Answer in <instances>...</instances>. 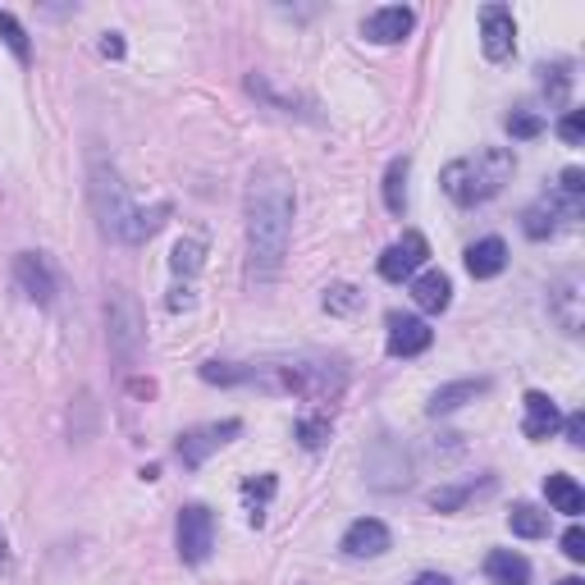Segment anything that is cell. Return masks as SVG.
Wrapping results in <instances>:
<instances>
[{
	"label": "cell",
	"instance_id": "1",
	"mask_svg": "<svg viewBox=\"0 0 585 585\" xmlns=\"http://www.w3.org/2000/svg\"><path fill=\"white\" fill-rule=\"evenodd\" d=\"M297 193L284 165H257L248 178V274L270 280L289 257Z\"/></svg>",
	"mask_w": 585,
	"mask_h": 585
},
{
	"label": "cell",
	"instance_id": "2",
	"mask_svg": "<svg viewBox=\"0 0 585 585\" xmlns=\"http://www.w3.org/2000/svg\"><path fill=\"white\" fill-rule=\"evenodd\" d=\"M87 193H91V210H97V220L110 238L119 242H147L165 220H170V202H156V206H138L124 188V178L119 170L101 156H91V174H87Z\"/></svg>",
	"mask_w": 585,
	"mask_h": 585
},
{
	"label": "cell",
	"instance_id": "3",
	"mask_svg": "<svg viewBox=\"0 0 585 585\" xmlns=\"http://www.w3.org/2000/svg\"><path fill=\"white\" fill-rule=\"evenodd\" d=\"M517 161L508 147H480L476 156H462V161H448L444 174H440V188L457 202V206H476V202H489L503 183L512 178Z\"/></svg>",
	"mask_w": 585,
	"mask_h": 585
},
{
	"label": "cell",
	"instance_id": "4",
	"mask_svg": "<svg viewBox=\"0 0 585 585\" xmlns=\"http://www.w3.org/2000/svg\"><path fill=\"white\" fill-rule=\"evenodd\" d=\"M576 220H581V197H563L559 188H553V193H544L540 202L527 206V215H521V229H527L531 242H544V238L563 234Z\"/></svg>",
	"mask_w": 585,
	"mask_h": 585
},
{
	"label": "cell",
	"instance_id": "5",
	"mask_svg": "<svg viewBox=\"0 0 585 585\" xmlns=\"http://www.w3.org/2000/svg\"><path fill=\"white\" fill-rule=\"evenodd\" d=\"M242 435V421H210V425H197V430H188V435H178V444H174V457L183 462L188 472H197V467H206V457L210 453H220L225 444H234Z\"/></svg>",
	"mask_w": 585,
	"mask_h": 585
},
{
	"label": "cell",
	"instance_id": "6",
	"mask_svg": "<svg viewBox=\"0 0 585 585\" xmlns=\"http://www.w3.org/2000/svg\"><path fill=\"white\" fill-rule=\"evenodd\" d=\"M110 348L119 361H133L147 344V329H142V312H138V302L124 293V289H115L110 293Z\"/></svg>",
	"mask_w": 585,
	"mask_h": 585
},
{
	"label": "cell",
	"instance_id": "7",
	"mask_svg": "<svg viewBox=\"0 0 585 585\" xmlns=\"http://www.w3.org/2000/svg\"><path fill=\"white\" fill-rule=\"evenodd\" d=\"M215 549V512L206 503H188L178 512V559L183 563H206Z\"/></svg>",
	"mask_w": 585,
	"mask_h": 585
},
{
	"label": "cell",
	"instance_id": "8",
	"mask_svg": "<svg viewBox=\"0 0 585 585\" xmlns=\"http://www.w3.org/2000/svg\"><path fill=\"white\" fill-rule=\"evenodd\" d=\"M366 476H371L376 489H403L412 485V457L398 440H376V448L366 453Z\"/></svg>",
	"mask_w": 585,
	"mask_h": 585
},
{
	"label": "cell",
	"instance_id": "9",
	"mask_svg": "<svg viewBox=\"0 0 585 585\" xmlns=\"http://www.w3.org/2000/svg\"><path fill=\"white\" fill-rule=\"evenodd\" d=\"M425 261H430V242H425V234L408 229L403 238L393 242V248H384V257H380V274H384L389 284H403V280H412V274H416Z\"/></svg>",
	"mask_w": 585,
	"mask_h": 585
},
{
	"label": "cell",
	"instance_id": "10",
	"mask_svg": "<svg viewBox=\"0 0 585 585\" xmlns=\"http://www.w3.org/2000/svg\"><path fill=\"white\" fill-rule=\"evenodd\" d=\"M480 51H485V59H495V65H503V59L517 51V19L508 6L480 10Z\"/></svg>",
	"mask_w": 585,
	"mask_h": 585
},
{
	"label": "cell",
	"instance_id": "11",
	"mask_svg": "<svg viewBox=\"0 0 585 585\" xmlns=\"http://www.w3.org/2000/svg\"><path fill=\"white\" fill-rule=\"evenodd\" d=\"M14 284H19V293L33 302V306H51L55 293H59L55 274H51V266H46V257H37V252H19V257H14Z\"/></svg>",
	"mask_w": 585,
	"mask_h": 585
},
{
	"label": "cell",
	"instance_id": "12",
	"mask_svg": "<svg viewBox=\"0 0 585 585\" xmlns=\"http://www.w3.org/2000/svg\"><path fill=\"white\" fill-rule=\"evenodd\" d=\"M412 28H416V14L408 6H384V10L361 19V37L376 42V46H393V42H403Z\"/></svg>",
	"mask_w": 585,
	"mask_h": 585
},
{
	"label": "cell",
	"instance_id": "13",
	"mask_svg": "<svg viewBox=\"0 0 585 585\" xmlns=\"http://www.w3.org/2000/svg\"><path fill=\"white\" fill-rule=\"evenodd\" d=\"M389 544H393V535H389V527L380 517H357L344 531V540H338V549H344L348 559H380Z\"/></svg>",
	"mask_w": 585,
	"mask_h": 585
},
{
	"label": "cell",
	"instance_id": "14",
	"mask_svg": "<svg viewBox=\"0 0 585 585\" xmlns=\"http://www.w3.org/2000/svg\"><path fill=\"white\" fill-rule=\"evenodd\" d=\"M430 338H435V329H430L421 316H389V338H384V348L389 357H421L430 348Z\"/></svg>",
	"mask_w": 585,
	"mask_h": 585
},
{
	"label": "cell",
	"instance_id": "15",
	"mask_svg": "<svg viewBox=\"0 0 585 585\" xmlns=\"http://www.w3.org/2000/svg\"><path fill=\"white\" fill-rule=\"evenodd\" d=\"M559 425H563L559 403H553L549 393L531 389L527 393V421H521V435H527V440H553V435H559Z\"/></svg>",
	"mask_w": 585,
	"mask_h": 585
},
{
	"label": "cell",
	"instance_id": "16",
	"mask_svg": "<svg viewBox=\"0 0 585 585\" xmlns=\"http://www.w3.org/2000/svg\"><path fill=\"white\" fill-rule=\"evenodd\" d=\"M412 302L421 306V312H430V316L448 312V302H453V280H448L444 270H425V274H416V280H412Z\"/></svg>",
	"mask_w": 585,
	"mask_h": 585
},
{
	"label": "cell",
	"instance_id": "17",
	"mask_svg": "<svg viewBox=\"0 0 585 585\" xmlns=\"http://www.w3.org/2000/svg\"><path fill=\"white\" fill-rule=\"evenodd\" d=\"M489 389V380H453V384H440L435 393H430L425 412L430 416H444V412H457L462 403H476V398Z\"/></svg>",
	"mask_w": 585,
	"mask_h": 585
},
{
	"label": "cell",
	"instance_id": "18",
	"mask_svg": "<svg viewBox=\"0 0 585 585\" xmlns=\"http://www.w3.org/2000/svg\"><path fill=\"white\" fill-rule=\"evenodd\" d=\"M549 306H553V316H559V325L567 334H581V274H567V280L553 284Z\"/></svg>",
	"mask_w": 585,
	"mask_h": 585
},
{
	"label": "cell",
	"instance_id": "19",
	"mask_svg": "<svg viewBox=\"0 0 585 585\" xmlns=\"http://www.w3.org/2000/svg\"><path fill=\"white\" fill-rule=\"evenodd\" d=\"M503 266H508L503 238H480V242L467 248V274H472V280H495Z\"/></svg>",
	"mask_w": 585,
	"mask_h": 585
},
{
	"label": "cell",
	"instance_id": "20",
	"mask_svg": "<svg viewBox=\"0 0 585 585\" xmlns=\"http://www.w3.org/2000/svg\"><path fill=\"white\" fill-rule=\"evenodd\" d=\"M485 576L495 585H531V563L521 559V553H512V549H495L485 559Z\"/></svg>",
	"mask_w": 585,
	"mask_h": 585
},
{
	"label": "cell",
	"instance_id": "21",
	"mask_svg": "<svg viewBox=\"0 0 585 585\" xmlns=\"http://www.w3.org/2000/svg\"><path fill=\"white\" fill-rule=\"evenodd\" d=\"M544 499H549V508H553V512H567V517H576V512L585 508L581 485H576L572 476H563V472H553V476L544 480Z\"/></svg>",
	"mask_w": 585,
	"mask_h": 585
},
{
	"label": "cell",
	"instance_id": "22",
	"mask_svg": "<svg viewBox=\"0 0 585 585\" xmlns=\"http://www.w3.org/2000/svg\"><path fill=\"white\" fill-rule=\"evenodd\" d=\"M408 170H412L408 156H393L389 170H384V206H389V215L408 210Z\"/></svg>",
	"mask_w": 585,
	"mask_h": 585
},
{
	"label": "cell",
	"instance_id": "23",
	"mask_svg": "<svg viewBox=\"0 0 585 585\" xmlns=\"http://www.w3.org/2000/svg\"><path fill=\"white\" fill-rule=\"evenodd\" d=\"M508 527H512V535H521V540H540V535H549V512H540L535 503H512Z\"/></svg>",
	"mask_w": 585,
	"mask_h": 585
},
{
	"label": "cell",
	"instance_id": "24",
	"mask_svg": "<svg viewBox=\"0 0 585 585\" xmlns=\"http://www.w3.org/2000/svg\"><path fill=\"white\" fill-rule=\"evenodd\" d=\"M476 495V480H462V485H440V489H430V508L435 512H457L462 503H467Z\"/></svg>",
	"mask_w": 585,
	"mask_h": 585
},
{
	"label": "cell",
	"instance_id": "25",
	"mask_svg": "<svg viewBox=\"0 0 585 585\" xmlns=\"http://www.w3.org/2000/svg\"><path fill=\"white\" fill-rule=\"evenodd\" d=\"M361 289H353V284H329L325 289V312L329 316H353V312H361Z\"/></svg>",
	"mask_w": 585,
	"mask_h": 585
},
{
	"label": "cell",
	"instance_id": "26",
	"mask_svg": "<svg viewBox=\"0 0 585 585\" xmlns=\"http://www.w3.org/2000/svg\"><path fill=\"white\" fill-rule=\"evenodd\" d=\"M274 495V476H261V480H248L242 485V499H248V521L252 527H266V499Z\"/></svg>",
	"mask_w": 585,
	"mask_h": 585
},
{
	"label": "cell",
	"instance_id": "27",
	"mask_svg": "<svg viewBox=\"0 0 585 585\" xmlns=\"http://www.w3.org/2000/svg\"><path fill=\"white\" fill-rule=\"evenodd\" d=\"M0 42H6V46L14 51V59H19V65H28V59H33V46H28L23 23H19L14 14H6V10H0Z\"/></svg>",
	"mask_w": 585,
	"mask_h": 585
},
{
	"label": "cell",
	"instance_id": "28",
	"mask_svg": "<svg viewBox=\"0 0 585 585\" xmlns=\"http://www.w3.org/2000/svg\"><path fill=\"white\" fill-rule=\"evenodd\" d=\"M202 257H206V248H202L197 238H178L170 266H174V274H197L202 270Z\"/></svg>",
	"mask_w": 585,
	"mask_h": 585
},
{
	"label": "cell",
	"instance_id": "29",
	"mask_svg": "<svg viewBox=\"0 0 585 585\" xmlns=\"http://www.w3.org/2000/svg\"><path fill=\"white\" fill-rule=\"evenodd\" d=\"M508 133H512L517 142L540 138V133H544V115H535V110H512V115H508Z\"/></svg>",
	"mask_w": 585,
	"mask_h": 585
},
{
	"label": "cell",
	"instance_id": "30",
	"mask_svg": "<svg viewBox=\"0 0 585 585\" xmlns=\"http://www.w3.org/2000/svg\"><path fill=\"white\" fill-rule=\"evenodd\" d=\"M297 440H302V448H325L329 444V421L325 416H302L297 421Z\"/></svg>",
	"mask_w": 585,
	"mask_h": 585
},
{
	"label": "cell",
	"instance_id": "31",
	"mask_svg": "<svg viewBox=\"0 0 585 585\" xmlns=\"http://www.w3.org/2000/svg\"><path fill=\"white\" fill-rule=\"evenodd\" d=\"M540 74H544V91H549V101H553V106H559V101H567V87H572V65H544Z\"/></svg>",
	"mask_w": 585,
	"mask_h": 585
},
{
	"label": "cell",
	"instance_id": "32",
	"mask_svg": "<svg viewBox=\"0 0 585 585\" xmlns=\"http://www.w3.org/2000/svg\"><path fill=\"white\" fill-rule=\"evenodd\" d=\"M559 138H563L567 147H581V138H585V110H567V115L559 119Z\"/></svg>",
	"mask_w": 585,
	"mask_h": 585
},
{
	"label": "cell",
	"instance_id": "33",
	"mask_svg": "<svg viewBox=\"0 0 585 585\" xmlns=\"http://www.w3.org/2000/svg\"><path fill=\"white\" fill-rule=\"evenodd\" d=\"M559 193H563V197H581V193H585V174H581L576 165L559 174Z\"/></svg>",
	"mask_w": 585,
	"mask_h": 585
},
{
	"label": "cell",
	"instance_id": "34",
	"mask_svg": "<svg viewBox=\"0 0 585 585\" xmlns=\"http://www.w3.org/2000/svg\"><path fill=\"white\" fill-rule=\"evenodd\" d=\"M563 553H567L572 563H585V531H581V527H572V531L563 535Z\"/></svg>",
	"mask_w": 585,
	"mask_h": 585
},
{
	"label": "cell",
	"instance_id": "35",
	"mask_svg": "<svg viewBox=\"0 0 585 585\" xmlns=\"http://www.w3.org/2000/svg\"><path fill=\"white\" fill-rule=\"evenodd\" d=\"M563 430H567V444L581 448V444H585V412H572V416L563 421Z\"/></svg>",
	"mask_w": 585,
	"mask_h": 585
},
{
	"label": "cell",
	"instance_id": "36",
	"mask_svg": "<svg viewBox=\"0 0 585 585\" xmlns=\"http://www.w3.org/2000/svg\"><path fill=\"white\" fill-rule=\"evenodd\" d=\"M101 55H106V59H124V37H119V33H106V37H101Z\"/></svg>",
	"mask_w": 585,
	"mask_h": 585
},
{
	"label": "cell",
	"instance_id": "37",
	"mask_svg": "<svg viewBox=\"0 0 585 585\" xmlns=\"http://www.w3.org/2000/svg\"><path fill=\"white\" fill-rule=\"evenodd\" d=\"M193 306V293L188 289H174V297H170V312H188Z\"/></svg>",
	"mask_w": 585,
	"mask_h": 585
},
{
	"label": "cell",
	"instance_id": "38",
	"mask_svg": "<svg viewBox=\"0 0 585 585\" xmlns=\"http://www.w3.org/2000/svg\"><path fill=\"white\" fill-rule=\"evenodd\" d=\"M412 585H453V581H448L444 572H421V576H416Z\"/></svg>",
	"mask_w": 585,
	"mask_h": 585
},
{
	"label": "cell",
	"instance_id": "39",
	"mask_svg": "<svg viewBox=\"0 0 585 585\" xmlns=\"http://www.w3.org/2000/svg\"><path fill=\"white\" fill-rule=\"evenodd\" d=\"M10 559V544H6V531H0V563Z\"/></svg>",
	"mask_w": 585,
	"mask_h": 585
},
{
	"label": "cell",
	"instance_id": "40",
	"mask_svg": "<svg viewBox=\"0 0 585 585\" xmlns=\"http://www.w3.org/2000/svg\"><path fill=\"white\" fill-rule=\"evenodd\" d=\"M559 585H585V581H581V576H567V581H559Z\"/></svg>",
	"mask_w": 585,
	"mask_h": 585
}]
</instances>
